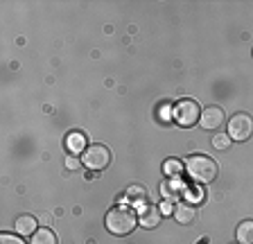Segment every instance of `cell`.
Wrapping results in <instances>:
<instances>
[{
	"label": "cell",
	"instance_id": "6da1fadb",
	"mask_svg": "<svg viewBox=\"0 0 253 244\" xmlns=\"http://www.w3.org/2000/svg\"><path fill=\"white\" fill-rule=\"evenodd\" d=\"M138 215L131 206H116L106 215V228L113 235H129L136 228Z\"/></svg>",
	"mask_w": 253,
	"mask_h": 244
},
{
	"label": "cell",
	"instance_id": "7a4b0ae2",
	"mask_svg": "<svg viewBox=\"0 0 253 244\" xmlns=\"http://www.w3.org/2000/svg\"><path fill=\"white\" fill-rule=\"evenodd\" d=\"M185 172H188V176L192 181H197V183H212V181L217 179L219 167H217V163L211 156L195 154L185 161Z\"/></svg>",
	"mask_w": 253,
	"mask_h": 244
},
{
	"label": "cell",
	"instance_id": "3957f363",
	"mask_svg": "<svg viewBox=\"0 0 253 244\" xmlns=\"http://www.w3.org/2000/svg\"><path fill=\"white\" fill-rule=\"evenodd\" d=\"M201 118V106L197 100H181L174 109V120L179 127H195Z\"/></svg>",
	"mask_w": 253,
	"mask_h": 244
},
{
	"label": "cell",
	"instance_id": "277c9868",
	"mask_svg": "<svg viewBox=\"0 0 253 244\" xmlns=\"http://www.w3.org/2000/svg\"><path fill=\"white\" fill-rule=\"evenodd\" d=\"M253 133V118L249 113H235L228 122V136L231 140H237V143H244V140L251 138Z\"/></svg>",
	"mask_w": 253,
	"mask_h": 244
},
{
	"label": "cell",
	"instance_id": "5b68a950",
	"mask_svg": "<svg viewBox=\"0 0 253 244\" xmlns=\"http://www.w3.org/2000/svg\"><path fill=\"white\" fill-rule=\"evenodd\" d=\"M82 161H84V165L88 170H104L111 163V152L104 145H90V147L84 149Z\"/></svg>",
	"mask_w": 253,
	"mask_h": 244
},
{
	"label": "cell",
	"instance_id": "8992f818",
	"mask_svg": "<svg viewBox=\"0 0 253 244\" xmlns=\"http://www.w3.org/2000/svg\"><path fill=\"white\" fill-rule=\"evenodd\" d=\"M201 127L208 129V131H215L224 124V111H221V106H206L204 111H201Z\"/></svg>",
	"mask_w": 253,
	"mask_h": 244
},
{
	"label": "cell",
	"instance_id": "52a82bcc",
	"mask_svg": "<svg viewBox=\"0 0 253 244\" xmlns=\"http://www.w3.org/2000/svg\"><path fill=\"white\" fill-rule=\"evenodd\" d=\"M161 217H163V212L158 206H145L140 210V224L145 228H156L161 224Z\"/></svg>",
	"mask_w": 253,
	"mask_h": 244
},
{
	"label": "cell",
	"instance_id": "ba28073f",
	"mask_svg": "<svg viewBox=\"0 0 253 244\" xmlns=\"http://www.w3.org/2000/svg\"><path fill=\"white\" fill-rule=\"evenodd\" d=\"M195 217H197L195 203L185 202V203H179V206L174 208V219H176L179 224H192L195 222Z\"/></svg>",
	"mask_w": 253,
	"mask_h": 244
},
{
	"label": "cell",
	"instance_id": "9c48e42d",
	"mask_svg": "<svg viewBox=\"0 0 253 244\" xmlns=\"http://www.w3.org/2000/svg\"><path fill=\"white\" fill-rule=\"evenodd\" d=\"M66 147H68L70 154H79V152H84L86 149V136L79 131H70L66 136Z\"/></svg>",
	"mask_w": 253,
	"mask_h": 244
},
{
	"label": "cell",
	"instance_id": "30bf717a",
	"mask_svg": "<svg viewBox=\"0 0 253 244\" xmlns=\"http://www.w3.org/2000/svg\"><path fill=\"white\" fill-rule=\"evenodd\" d=\"M14 226L21 235H34L37 233V219L32 217V215H21V217L16 219Z\"/></svg>",
	"mask_w": 253,
	"mask_h": 244
},
{
	"label": "cell",
	"instance_id": "8fae6325",
	"mask_svg": "<svg viewBox=\"0 0 253 244\" xmlns=\"http://www.w3.org/2000/svg\"><path fill=\"white\" fill-rule=\"evenodd\" d=\"M235 235H237V242L240 244H253V219H247V222L240 224Z\"/></svg>",
	"mask_w": 253,
	"mask_h": 244
},
{
	"label": "cell",
	"instance_id": "7c38bea8",
	"mask_svg": "<svg viewBox=\"0 0 253 244\" xmlns=\"http://www.w3.org/2000/svg\"><path fill=\"white\" fill-rule=\"evenodd\" d=\"M185 188H181L176 181H163L161 183V192H163V197L168 199V202H174L179 195H183Z\"/></svg>",
	"mask_w": 253,
	"mask_h": 244
},
{
	"label": "cell",
	"instance_id": "4fadbf2b",
	"mask_svg": "<svg viewBox=\"0 0 253 244\" xmlns=\"http://www.w3.org/2000/svg\"><path fill=\"white\" fill-rule=\"evenodd\" d=\"M30 244H57V235H54L50 228H39L37 233L32 235Z\"/></svg>",
	"mask_w": 253,
	"mask_h": 244
},
{
	"label": "cell",
	"instance_id": "5bb4252c",
	"mask_svg": "<svg viewBox=\"0 0 253 244\" xmlns=\"http://www.w3.org/2000/svg\"><path fill=\"white\" fill-rule=\"evenodd\" d=\"M163 172H165V174H168V176H172V179H174V176H176V174H179V172H181V163H179V161H174V159L165 161V165H163Z\"/></svg>",
	"mask_w": 253,
	"mask_h": 244
},
{
	"label": "cell",
	"instance_id": "9a60e30c",
	"mask_svg": "<svg viewBox=\"0 0 253 244\" xmlns=\"http://www.w3.org/2000/svg\"><path fill=\"white\" fill-rule=\"evenodd\" d=\"M212 145H215L217 149H226L228 145H231V136H228V133H219V136L212 138Z\"/></svg>",
	"mask_w": 253,
	"mask_h": 244
},
{
	"label": "cell",
	"instance_id": "2e32d148",
	"mask_svg": "<svg viewBox=\"0 0 253 244\" xmlns=\"http://www.w3.org/2000/svg\"><path fill=\"white\" fill-rule=\"evenodd\" d=\"M0 244H25V242H23V238H18L14 233H2L0 235Z\"/></svg>",
	"mask_w": 253,
	"mask_h": 244
},
{
	"label": "cell",
	"instance_id": "e0dca14e",
	"mask_svg": "<svg viewBox=\"0 0 253 244\" xmlns=\"http://www.w3.org/2000/svg\"><path fill=\"white\" fill-rule=\"evenodd\" d=\"M126 197H131L133 202H140V199H142V188H140V186H133V188H129V192H126Z\"/></svg>",
	"mask_w": 253,
	"mask_h": 244
},
{
	"label": "cell",
	"instance_id": "ac0fdd59",
	"mask_svg": "<svg viewBox=\"0 0 253 244\" xmlns=\"http://www.w3.org/2000/svg\"><path fill=\"white\" fill-rule=\"evenodd\" d=\"M66 167H68V170H77V167H79V159L68 156V159H66Z\"/></svg>",
	"mask_w": 253,
	"mask_h": 244
},
{
	"label": "cell",
	"instance_id": "d6986e66",
	"mask_svg": "<svg viewBox=\"0 0 253 244\" xmlns=\"http://www.w3.org/2000/svg\"><path fill=\"white\" fill-rule=\"evenodd\" d=\"M158 208H161V212H165V215H168V212H174V210H172V202H168V199H165V202L161 203Z\"/></svg>",
	"mask_w": 253,
	"mask_h": 244
},
{
	"label": "cell",
	"instance_id": "ffe728a7",
	"mask_svg": "<svg viewBox=\"0 0 253 244\" xmlns=\"http://www.w3.org/2000/svg\"><path fill=\"white\" fill-rule=\"evenodd\" d=\"M50 219H52L50 215H43V217H41V224H50Z\"/></svg>",
	"mask_w": 253,
	"mask_h": 244
},
{
	"label": "cell",
	"instance_id": "44dd1931",
	"mask_svg": "<svg viewBox=\"0 0 253 244\" xmlns=\"http://www.w3.org/2000/svg\"><path fill=\"white\" fill-rule=\"evenodd\" d=\"M235 244H240V242H235Z\"/></svg>",
	"mask_w": 253,
	"mask_h": 244
}]
</instances>
